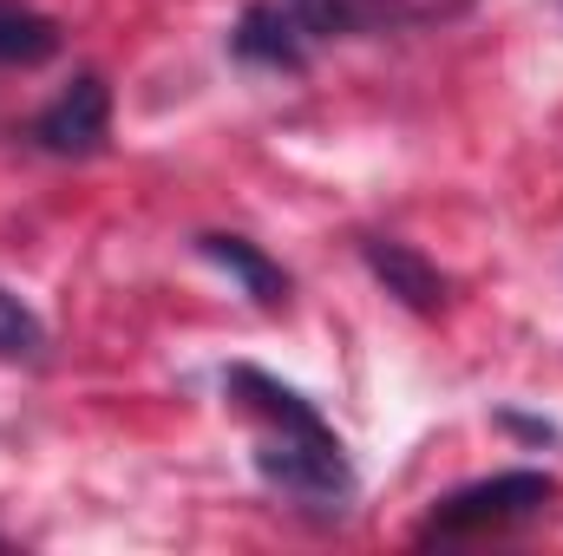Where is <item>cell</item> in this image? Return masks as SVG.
Segmentation results:
<instances>
[{
    "label": "cell",
    "instance_id": "cell-3",
    "mask_svg": "<svg viewBox=\"0 0 563 556\" xmlns=\"http://www.w3.org/2000/svg\"><path fill=\"white\" fill-rule=\"evenodd\" d=\"M112 138V92L99 73H79L40 119H33V144L53 157H92Z\"/></svg>",
    "mask_w": 563,
    "mask_h": 556
},
{
    "label": "cell",
    "instance_id": "cell-9",
    "mask_svg": "<svg viewBox=\"0 0 563 556\" xmlns=\"http://www.w3.org/2000/svg\"><path fill=\"white\" fill-rule=\"evenodd\" d=\"M40 347H46L40 314H33L20 294H7V288H0V354H7V360H33Z\"/></svg>",
    "mask_w": 563,
    "mask_h": 556
},
{
    "label": "cell",
    "instance_id": "cell-8",
    "mask_svg": "<svg viewBox=\"0 0 563 556\" xmlns=\"http://www.w3.org/2000/svg\"><path fill=\"white\" fill-rule=\"evenodd\" d=\"M59 53V26L20 0H0V66H46Z\"/></svg>",
    "mask_w": 563,
    "mask_h": 556
},
{
    "label": "cell",
    "instance_id": "cell-6",
    "mask_svg": "<svg viewBox=\"0 0 563 556\" xmlns=\"http://www.w3.org/2000/svg\"><path fill=\"white\" fill-rule=\"evenodd\" d=\"M295 13V26L308 33V46L321 40H354V33H374L387 20H400V0H282Z\"/></svg>",
    "mask_w": 563,
    "mask_h": 556
},
{
    "label": "cell",
    "instance_id": "cell-4",
    "mask_svg": "<svg viewBox=\"0 0 563 556\" xmlns=\"http://www.w3.org/2000/svg\"><path fill=\"white\" fill-rule=\"evenodd\" d=\"M230 53L243 66H263V73H301L314 46H308V33L295 26V13L282 0H250L236 33H230Z\"/></svg>",
    "mask_w": 563,
    "mask_h": 556
},
{
    "label": "cell",
    "instance_id": "cell-5",
    "mask_svg": "<svg viewBox=\"0 0 563 556\" xmlns=\"http://www.w3.org/2000/svg\"><path fill=\"white\" fill-rule=\"evenodd\" d=\"M361 256H367L374 281H380L387 294H400L413 314H439V308H445V276L426 263L413 243H394V236H367V243H361Z\"/></svg>",
    "mask_w": 563,
    "mask_h": 556
},
{
    "label": "cell",
    "instance_id": "cell-2",
    "mask_svg": "<svg viewBox=\"0 0 563 556\" xmlns=\"http://www.w3.org/2000/svg\"><path fill=\"white\" fill-rule=\"evenodd\" d=\"M558 498V478L551 471H498V478H478V485H459L432 518H426V544L432 537H485V531H505V524H525L538 518L544 504Z\"/></svg>",
    "mask_w": 563,
    "mask_h": 556
},
{
    "label": "cell",
    "instance_id": "cell-7",
    "mask_svg": "<svg viewBox=\"0 0 563 556\" xmlns=\"http://www.w3.org/2000/svg\"><path fill=\"white\" fill-rule=\"evenodd\" d=\"M197 256L217 263L223 276H236L243 294H256L263 308H282V301H288V276H282L256 243H243V236H197Z\"/></svg>",
    "mask_w": 563,
    "mask_h": 556
},
{
    "label": "cell",
    "instance_id": "cell-1",
    "mask_svg": "<svg viewBox=\"0 0 563 556\" xmlns=\"http://www.w3.org/2000/svg\"><path fill=\"white\" fill-rule=\"evenodd\" d=\"M223 393L243 413L263 419V432H256V471H263V485H276L282 498H295L308 511H341L354 498L347 445L334 438V425L314 413L295 387H282L276 374H263V367H230Z\"/></svg>",
    "mask_w": 563,
    "mask_h": 556
}]
</instances>
